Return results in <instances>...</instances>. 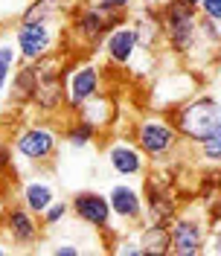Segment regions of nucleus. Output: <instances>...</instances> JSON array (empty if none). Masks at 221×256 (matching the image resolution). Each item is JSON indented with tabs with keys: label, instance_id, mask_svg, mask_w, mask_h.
<instances>
[{
	"label": "nucleus",
	"instance_id": "nucleus-12",
	"mask_svg": "<svg viewBox=\"0 0 221 256\" xmlns=\"http://www.w3.org/2000/svg\"><path fill=\"white\" fill-rule=\"evenodd\" d=\"M140 47V38H137V30L134 26H114V30L105 35V50H108L110 62L114 64H128L131 56Z\"/></svg>",
	"mask_w": 221,
	"mask_h": 256
},
{
	"label": "nucleus",
	"instance_id": "nucleus-13",
	"mask_svg": "<svg viewBox=\"0 0 221 256\" xmlns=\"http://www.w3.org/2000/svg\"><path fill=\"white\" fill-rule=\"evenodd\" d=\"M3 218H6V230H9V236L18 242V244H32V242L38 239V224L32 218V210H26L24 204H15V207H9L3 212Z\"/></svg>",
	"mask_w": 221,
	"mask_h": 256
},
{
	"label": "nucleus",
	"instance_id": "nucleus-6",
	"mask_svg": "<svg viewBox=\"0 0 221 256\" xmlns=\"http://www.w3.org/2000/svg\"><path fill=\"white\" fill-rule=\"evenodd\" d=\"M204 227L198 218H174L172 230H169V254L174 256H195L204 250Z\"/></svg>",
	"mask_w": 221,
	"mask_h": 256
},
{
	"label": "nucleus",
	"instance_id": "nucleus-25",
	"mask_svg": "<svg viewBox=\"0 0 221 256\" xmlns=\"http://www.w3.org/2000/svg\"><path fill=\"white\" fill-rule=\"evenodd\" d=\"M96 6H102L108 12H126L128 6H131V0H96Z\"/></svg>",
	"mask_w": 221,
	"mask_h": 256
},
{
	"label": "nucleus",
	"instance_id": "nucleus-5",
	"mask_svg": "<svg viewBox=\"0 0 221 256\" xmlns=\"http://www.w3.org/2000/svg\"><path fill=\"white\" fill-rule=\"evenodd\" d=\"M120 24V12H108V9H102V6H84L76 20H73V32H76V38H82L84 44H96L102 35H108L114 26Z\"/></svg>",
	"mask_w": 221,
	"mask_h": 256
},
{
	"label": "nucleus",
	"instance_id": "nucleus-30",
	"mask_svg": "<svg viewBox=\"0 0 221 256\" xmlns=\"http://www.w3.org/2000/svg\"><path fill=\"white\" fill-rule=\"evenodd\" d=\"M0 216H3V201H0Z\"/></svg>",
	"mask_w": 221,
	"mask_h": 256
},
{
	"label": "nucleus",
	"instance_id": "nucleus-7",
	"mask_svg": "<svg viewBox=\"0 0 221 256\" xmlns=\"http://www.w3.org/2000/svg\"><path fill=\"white\" fill-rule=\"evenodd\" d=\"M15 41H18V52L26 62H38L52 47V30L47 26V20H20Z\"/></svg>",
	"mask_w": 221,
	"mask_h": 256
},
{
	"label": "nucleus",
	"instance_id": "nucleus-23",
	"mask_svg": "<svg viewBox=\"0 0 221 256\" xmlns=\"http://www.w3.org/2000/svg\"><path fill=\"white\" fill-rule=\"evenodd\" d=\"M64 216H67V204H64V201H52V204H50V207L41 212V218H44V224H47V227L58 224Z\"/></svg>",
	"mask_w": 221,
	"mask_h": 256
},
{
	"label": "nucleus",
	"instance_id": "nucleus-16",
	"mask_svg": "<svg viewBox=\"0 0 221 256\" xmlns=\"http://www.w3.org/2000/svg\"><path fill=\"white\" fill-rule=\"evenodd\" d=\"M24 207L32 210V212H44V210L52 204V198H56V190H52V184L47 180H30V184H24Z\"/></svg>",
	"mask_w": 221,
	"mask_h": 256
},
{
	"label": "nucleus",
	"instance_id": "nucleus-4",
	"mask_svg": "<svg viewBox=\"0 0 221 256\" xmlns=\"http://www.w3.org/2000/svg\"><path fill=\"white\" fill-rule=\"evenodd\" d=\"M64 82H67V88H64V102H67L73 111H79L90 96L99 94L102 70H99L96 64H90V62L79 64L73 73H67V76H64Z\"/></svg>",
	"mask_w": 221,
	"mask_h": 256
},
{
	"label": "nucleus",
	"instance_id": "nucleus-21",
	"mask_svg": "<svg viewBox=\"0 0 221 256\" xmlns=\"http://www.w3.org/2000/svg\"><path fill=\"white\" fill-rule=\"evenodd\" d=\"M201 152H204L206 160L221 163V126L216 128V131H210L204 140H201Z\"/></svg>",
	"mask_w": 221,
	"mask_h": 256
},
{
	"label": "nucleus",
	"instance_id": "nucleus-9",
	"mask_svg": "<svg viewBox=\"0 0 221 256\" xmlns=\"http://www.w3.org/2000/svg\"><path fill=\"white\" fill-rule=\"evenodd\" d=\"M35 76H38L35 102L44 111H56L64 102V73H58L56 64H44V67H35Z\"/></svg>",
	"mask_w": 221,
	"mask_h": 256
},
{
	"label": "nucleus",
	"instance_id": "nucleus-3",
	"mask_svg": "<svg viewBox=\"0 0 221 256\" xmlns=\"http://www.w3.org/2000/svg\"><path fill=\"white\" fill-rule=\"evenodd\" d=\"M178 128L169 120H160V116H146L140 126H137V143L140 152L148 158H166L172 154L174 146H178Z\"/></svg>",
	"mask_w": 221,
	"mask_h": 256
},
{
	"label": "nucleus",
	"instance_id": "nucleus-28",
	"mask_svg": "<svg viewBox=\"0 0 221 256\" xmlns=\"http://www.w3.org/2000/svg\"><path fill=\"white\" fill-rule=\"evenodd\" d=\"M186 3H192V6H198V3H201V0H186Z\"/></svg>",
	"mask_w": 221,
	"mask_h": 256
},
{
	"label": "nucleus",
	"instance_id": "nucleus-8",
	"mask_svg": "<svg viewBox=\"0 0 221 256\" xmlns=\"http://www.w3.org/2000/svg\"><path fill=\"white\" fill-rule=\"evenodd\" d=\"M58 146V137L56 131L47 126H32V128H24L20 134L15 137V148L20 158L26 160H47Z\"/></svg>",
	"mask_w": 221,
	"mask_h": 256
},
{
	"label": "nucleus",
	"instance_id": "nucleus-17",
	"mask_svg": "<svg viewBox=\"0 0 221 256\" xmlns=\"http://www.w3.org/2000/svg\"><path fill=\"white\" fill-rule=\"evenodd\" d=\"M35 88H38V76H35V64L20 67V73H15L12 79V102L15 105H26L35 99Z\"/></svg>",
	"mask_w": 221,
	"mask_h": 256
},
{
	"label": "nucleus",
	"instance_id": "nucleus-31",
	"mask_svg": "<svg viewBox=\"0 0 221 256\" xmlns=\"http://www.w3.org/2000/svg\"><path fill=\"white\" fill-rule=\"evenodd\" d=\"M3 250H6V248H3V244H0V254H3Z\"/></svg>",
	"mask_w": 221,
	"mask_h": 256
},
{
	"label": "nucleus",
	"instance_id": "nucleus-11",
	"mask_svg": "<svg viewBox=\"0 0 221 256\" xmlns=\"http://www.w3.org/2000/svg\"><path fill=\"white\" fill-rule=\"evenodd\" d=\"M146 210L148 212V224H169L174 222V198H172V190L163 184V186H154V180L148 178L146 180Z\"/></svg>",
	"mask_w": 221,
	"mask_h": 256
},
{
	"label": "nucleus",
	"instance_id": "nucleus-20",
	"mask_svg": "<svg viewBox=\"0 0 221 256\" xmlns=\"http://www.w3.org/2000/svg\"><path fill=\"white\" fill-rule=\"evenodd\" d=\"M56 9H58V0H35L24 12V20H47Z\"/></svg>",
	"mask_w": 221,
	"mask_h": 256
},
{
	"label": "nucleus",
	"instance_id": "nucleus-29",
	"mask_svg": "<svg viewBox=\"0 0 221 256\" xmlns=\"http://www.w3.org/2000/svg\"><path fill=\"white\" fill-rule=\"evenodd\" d=\"M140 3H158V0H140Z\"/></svg>",
	"mask_w": 221,
	"mask_h": 256
},
{
	"label": "nucleus",
	"instance_id": "nucleus-15",
	"mask_svg": "<svg viewBox=\"0 0 221 256\" xmlns=\"http://www.w3.org/2000/svg\"><path fill=\"white\" fill-rule=\"evenodd\" d=\"M108 163L110 169L116 172V175H126V178H134L142 172V154L140 148H134V146L128 143H114L108 148Z\"/></svg>",
	"mask_w": 221,
	"mask_h": 256
},
{
	"label": "nucleus",
	"instance_id": "nucleus-2",
	"mask_svg": "<svg viewBox=\"0 0 221 256\" xmlns=\"http://www.w3.org/2000/svg\"><path fill=\"white\" fill-rule=\"evenodd\" d=\"M221 126V102L212 96H201L195 102L180 105L174 114V128L180 137H186L192 143H201L210 131Z\"/></svg>",
	"mask_w": 221,
	"mask_h": 256
},
{
	"label": "nucleus",
	"instance_id": "nucleus-10",
	"mask_svg": "<svg viewBox=\"0 0 221 256\" xmlns=\"http://www.w3.org/2000/svg\"><path fill=\"white\" fill-rule=\"evenodd\" d=\"M73 212L79 216V222L90 224V227H108L110 224V204L105 195L88 190V192H76L73 195Z\"/></svg>",
	"mask_w": 221,
	"mask_h": 256
},
{
	"label": "nucleus",
	"instance_id": "nucleus-24",
	"mask_svg": "<svg viewBox=\"0 0 221 256\" xmlns=\"http://www.w3.org/2000/svg\"><path fill=\"white\" fill-rule=\"evenodd\" d=\"M198 9L204 12V18H212L216 24H221V0H201Z\"/></svg>",
	"mask_w": 221,
	"mask_h": 256
},
{
	"label": "nucleus",
	"instance_id": "nucleus-27",
	"mask_svg": "<svg viewBox=\"0 0 221 256\" xmlns=\"http://www.w3.org/2000/svg\"><path fill=\"white\" fill-rule=\"evenodd\" d=\"M212 250H216V254H221V227H218V233L212 236Z\"/></svg>",
	"mask_w": 221,
	"mask_h": 256
},
{
	"label": "nucleus",
	"instance_id": "nucleus-19",
	"mask_svg": "<svg viewBox=\"0 0 221 256\" xmlns=\"http://www.w3.org/2000/svg\"><path fill=\"white\" fill-rule=\"evenodd\" d=\"M96 137V122H90V120H76L73 126L67 128V143L73 146V148H84V146L90 143Z\"/></svg>",
	"mask_w": 221,
	"mask_h": 256
},
{
	"label": "nucleus",
	"instance_id": "nucleus-1",
	"mask_svg": "<svg viewBox=\"0 0 221 256\" xmlns=\"http://www.w3.org/2000/svg\"><path fill=\"white\" fill-rule=\"evenodd\" d=\"M160 32L174 52H190L198 38V6L186 0H169L160 9Z\"/></svg>",
	"mask_w": 221,
	"mask_h": 256
},
{
	"label": "nucleus",
	"instance_id": "nucleus-22",
	"mask_svg": "<svg viewBox=\"0 0 221 256\" xmlns=\"http://www.w3.org/2000/svg\"><path fill=\"white\" fill-rule=\"evenodd\" d=\"M15 56H18V47H9V44L0 47V94H3V88L9 82V70L15 64Z\"/></svg>",
	"mask_w": 221,
	"mask_h": 256
},
{
	"label": "nucleus",
	"instance_id": "nucleus-14",
	"mask_svg": "<svg viewBox=\"0 0 221 256\" xmlns=\"http://www.w3.org/2000/svg\"><path fill=\"white\" fill-rule=\"evenodd\" d=\"M108 204H110V212H116L126 222H137L142 216V198L131 184H114L108 195Z\"/></svg>",
	"mask_w": 221,
	"mask_h": 256
},
{
	"label": "nucleus",
	"instance_id": "nucleus-26",
	"mask_svg": "<svg viewBox=\"0 0 221 256\" xmlns=\"http://www.w3.org/2000/svg\"><path fill=\"white\" fill-rule=\"evenodd\" d=\"M56 254H58V256H76V254H79V248H76V244H58V248H56Z\"/></svg>",
	"mask_w": 221,
	"mask_h": 256
},
{
	"label": "nucleus",
	"instance_id": "nucleus-18",
	"mask_svg": "<svg viewBox=\"0 0 221 256\" xmlns=\"http://www.w3.org/2000/svg\"><path fill=\"white\" fill-rule=\"evenodd\" d=\"M142 254H169V227L166 224H148L140 233Z\"/></svg>",
	"mask_w": 221,
	"mask_h": 256
}]
</instances>
